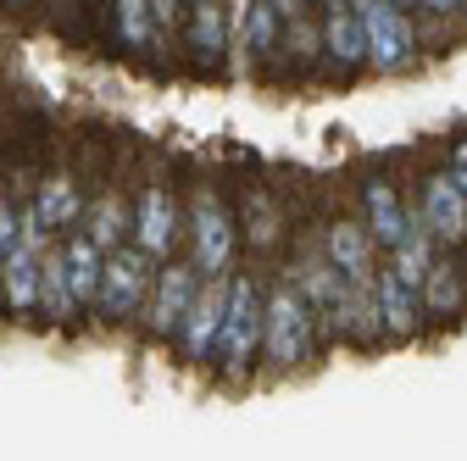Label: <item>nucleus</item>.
Here are the masks:
<instances>
[{"label": "nucleus", "instance_id": "obj_1", "mask_svg": "<svg viewBox=\"0 0 467 461\" xmlns=\"http://www.w3.org/2000/svg\"><path fill=\"white\" fill-rule=\"evenodd\" d=\"M262 351V290L251 272H234L228 278V301H223V323H217V344H212V362L228 384H240L251 373V356Z\"/></svg>", "mask_w": 467, "mask_h": 461}, {"label": "nucleus", "instance_id": "obj_2", "mask_svg": "<svg viewBox=\"0 0 467 461\" xmlns=\"http://www.w3.org/2000/svg\"><path fill=\"white\" fill-rule=\"evenodd\" d=\"M312 328H317V312L312 301L296 290V278H284L278 290L262 301V351L278 373L312 362Z\"/></svg>", "mask_w": 467, "mask_h": 461}, {"label": "nucleus", "instance_id": "obj_3", "mask_svg": "<svg viewBox=\"0 0 467 461\" xmlns=\"http://www.w3.org/2000/svg\"><path fill=\"white\" fill-rule=\"evenodd\" d=\"M150 272H156V261L140 251V245H117V251H106V261H100V290H95V317L106 323V328H117V323H134L140 317V306H145V290H150Z\"/></svg>", "mask_w": 467, "mask_h": 461}, {"label": "nucleus", "instance_id": "obj_4", "mask_svg": "<svg viewBox=\"0 0 467 461\" xmlns=\"http://www.w3.org/2000/svg\"><path fill=\"white\" fill-rule=\"evenodd\" d=\"M161 272H150V290H145V306H140V323L150 339H172L201 290V272L190 261H156Z\"/></svg>", "mask_w": 467, "mask_h": 461}, {"label": "nucleus", "instance_id": "obj_5", "mask_svg": "<svg viewBox=\"0 0 467 461\" xmlns=\"http://www.w3.org/2000/svg\"><path fill=\"white\" fill-rule=\"evenodd\" d=\"M184 234V217H179V200H172V190L161 179H150L129 211V245H140L150 261H167L172 245H179Z\"/></svg>", "mask_w": 467, "mask_h": 461}, {"label": "nucleus", "instance_id": "obj_6", "mask_svg": "<svg viewBox=\"0 0 467 461\" xmlns=\"http://www.w3.org/2000/svg\"><path fill=\"white\" fill-rule=\"evenodd\" d=\"M190 251H195V272L201 278H217V272H228V261H234V217H228V206L201 184L195 190V206H190Z\"/></svg>", "mask_w": 467, "mask_h": 461}, {"label": "nucleus", "instance_id": "obj_7", "mask_svg": "<svg viewBox=\"0 0 467 461\" xmlns=\"http://www.w3.org/2000/svg\"><path fill=\"white\" fill-rule=\"evenodd\" d=\"M362 34H368V67L379 73H400L412 62V23L395 0H373L362 6Z\"/></svg>", "mask_w": 467, "mask_h": 461}, {"label": "nucleus", "instance_id": "obj_8", "mask_svg": "<svg viewBox=\"0 0 467 461\" xmlns=\"http://www.w3.org/2000/svg\"><path fill=\"white\" fill-rule=\"evenodd\" d=\"M223 301H228V278L217 272V278H206L201 290H195V301H190V312H184V323H179V351H184V362L190 367H206L212 362V344H217V323H223Z\"/></svg>", "mask_w": 467, "mask_h": 461}, {"label": "nucleus", "instance_id": "obj_9", "mask_svg": "<svg viewBox=\"0 0 467 461\" xmlns=\"http://www.w3.org/2000/svg\"><path fill=\"white\" fill-rule=\"evenodd\" d=\"M34 217H39V228L56 240V234H67V228H78V217H84V184H78V172H67V167H50L45 179H39V190H34Z\"/></svg>", "mask_w": 467, "mask_h": 461}, {"label": "nucleus", "instance_id": "obj_10", "mask_svg": "<svg viewBox=\"0 0 467 461\" xmlns=\"http://www.w3.org/2000/svg\"><path fill=\"white\" fill-rule=\"evenodd\" d=\"M418 217H423V228L434 234V245H462L467 240V195L451 184V172H429V179H423Z\"/></svg>", "mask_w": 467, "mask_h": 461}, {"label": "nucleus", "instance_id": "obj_11", "mask_svg": "<svg viewBox=\"0 0 467 461\" xmlns=\"http://www.w3.org/2000/svg\"><path fill=\"white\" fill-rule=\"evenodd\" d=\"M39 251H45V245L17 240L12 256L0 261V306H6L12 323H28V317L39 312Z\"/></svg>", "mask_w": 467, "mask_h": 461}, {"label": "nucleus", "instance_id": "obj_12", "mask_svg": "<svg viewBox=\"0 0 467 461\" xmlns=\"http://www.w3.org/2000/svg\"><path fill=\"white\" fill-rule=\"evenodd\" d=\"M323 256H328L350 283H368V278L379 272V245H373V234H368V222H350V217L328 222V234H323Z\"/></svg>", "mask_w": 467, "mask_h": 461}, {"label": "nucleus", "instance_id": "obj_13", "mask_svg": "<svg viewBox=\"0 0 467 461\" xmlns=\"http://www.w3.org/2000/svg\"><path fill=\"white\" fill-rule=\"evenodd\" d=\"M228 39H234L228 6H217V0H190V12H184V50L195 56V62L201 67H223Z\"/></svg>", "mask_w": 467, "mask_h": 461}, {"label": "nucleus", "instance_id": "obj_14", "mask_svg": "<svg viewBox=\"0 0 467 461\" xmlns=\"http://www.w3.org/2000/svg\"><path fill=\"white\" fill-rule=\"evenodd\" d=\"M323 50L339 73H357L368 67V34H362V12L350 6V0H334L323 12Z\"/></svg>", "mask_w": 467, "mask_h": 461}, {"label": "nucleus", "instance_id": "obj_15", "mask_svg": "<svg viewBox=\"0 0 467 461\" xmlns=\"http://www.w3.org/2000/svg\"><path fill=\"white\" fill-rule=\"evenodd\" d=\"M328 328L339 339H357V344H379L384 339V323H379V306H373V290L368 283H345V290L328 301Z\"/></svg>", "mask_w": 467, "mask_h": 461}, {"label": "nucleus", "instance_id": "obj_16", "mask_svg": "<svg viewBox=\"0 0 467 461\" xmlns=\"http://www.w3.org/2000/svg\"><path fill=\"white\" fill-rule=\"evenodd\" d=\"M368 290H373V306H379V323H384V339H412L423 312H418V290H406V283L384 267L368 278Z\"/></svg>", "mask_w": 467, "mask_h": 461}, {"label": "nucleus", "instance_id": "obj_17", "mask_svg": "<svg viewBox=\"0 0 467 461\" xmlns=\"http://www.w3.org/2000/svg\"><path fill=\"white\" fill-rule=\"evenodd\" d=\"M39 317L50 328L78 323V306H73V290H67V267H62V240H50L39 251Z\"/></svg>", "mask_w": 467, "mask_h": 461}, {"label": "nucleus", "instance_id": "obj_18", "mask_svg": "<svg viewBox=\"0 0 467 461\" xmlns=\"http://www.w3.org/2000/svg\"><path fill=\"white\" fill-rule=\"evenodd\" d=\"M62 240V267H67V290H73V306L78 312H89L95 306V290H100V261H106V251L100 245H89L84 234H56Z\"/></svg>", "mask_w": 467, "mask_h": 461}, {"label": "nucleus", "instance_id": "obj_19", "mask_svg": "<svg viewBox=\"0 0 467 461\" xmlns=\"http://www.w3.org/2000/svg\"><path fill=\"white\" fill-rule=\"evenodd\" d=\"M362 206H368V234H373V245H395L406 228H412V211L400 206V195H395V184L389 179H368L362 184Z\"/></svg>", "mask_w": 467, "mask_h": 461}, {"label": "nucleus", "instance_id": "obj_20", "mask_svg": "<svg viewBox=\"0 0 467 461\" xmlns=\"http://www.w3.org/2000/svg\"><path fill=\"white\" fill-rule=\"evenodd\" d=\"M78 234L100 251H117L129 240V200L117 190H100L95 200H84V217H78Z\"/></svg>", "mask_w": 467, "mask_h": 461}, {"label": "nucleus", "instance_id": "obj_21", "mask_svg": "<svg viewBox=\"0 0 467 461\" xmlns=\"http://www.w3.org/2000/svg\"><path fill=\"white\" fill-rule=\"evenodd\" d=\"M418 295H423V312H429V317H456V312H462V278H456V267L434 256Z\"/></svg>", "mask_w": 467, "mask_h": 461}, {"label": "nucleus", "instance_id": "obj_22", "mask_svg": "<svg viewBox=\"0 0 467 461\" xmlns=\"http://www.w3.org/2000/svg\"><path fill=\"white\" fill-rule=\"evenodd\" d=\"M345 283H350V278H345V272H339L328 256H312V261H301V278H296V290L312 301V312H328V301L345 290Z\"/></svg>", "mask_w": 467, "mask_h": 461}, {"label": "nucleus", "instance_id": "obj_23", "mask_svg": "<svg viewBox=\"0 0 467 461\" xmlns=\"http://www.w3.org/2000/svg\"><path fill=\"white\" fill-rule=\"evenodd\" d=\"M278 23H284V17L267 6V0H251V6H245V17H240V28H234V34H245V45H256V50L267 56V50L278 45Z\"/></svg>", "mask_w": 467, "mask_h": 461}, {"label": "nucleus", "instance_id": "obj_24", "mask_svg": "<svg viewBox=\"0 0 467 461\" xmlns=\"http://www.w3.org/2000/svg\"><path fill=\"white\" fill-rule=\"evenodd\" d=\"M17 211H23V206H12L6 195H0V261H6L12 245H17Z\"/></svg>", "mask_w": 467, "mask_h": 461}, {"label": "nucleus", "instance_id": "obj_25", "mask_svg": "<svg viewBox=\"0 0 467 461\" xmlns=\"http://www.w3.org/2000/svg\"><path fill=\"white\" fill-rule=\"evenodd\" d=\"M451 184H456V190L467 195V139H462V145L451 150Z\"/></svg>", "mask_w": 467, "mask_h": 461}, {"label": "nucleus", "instance_id": "obj_26", "mask_svg": "<svg viewBox=\"0 0 467 461\" xmlns=\"http://www.w3.org/2000/svg\"><path fill=\"white\" fill-rule=\"evenodd\" d=\"M412 6H423L434 17H451V12H462V0H412Z\"/></svg>", "mask_w": 467, "mask_h": 461}, {"label": "nucleus", "instance_id": "obj_27", "mask_svg": "<svg viewBox=\"0 0 467 461\" xmlns=\"http://www.w3.org/2000/svg\"><path fill=\"white\" fill-rule=\"evenodd\" d=\"M223 6H228V23L240 28V17H245V6H251V0H223Z\"/></svg>", "mask_w": 467, "mask_h": 461}, {"label": "nucleus", "instance_id": "obj_28", "mask_svg": "<svg viewBox=\"0 0 467 461\" xmlns=\"http://www.w3.org/2000/svg\"><path fill=\"white\" fill-rule=\"evenodd\" d=\"M6 6H17V12H23V6H34V0H6Z\"/></svg>", "mask_w": 467, "mask_h": 461}, {"label": "nucleus", "instance_id": "obj_29", "mask_svg": "<svg viewBox=\"0 0 467 461\" xmlns=\"http://www.w3.org/2000/svg\"><path fill=\"white\" fill-rule=\"evenodd\" d=\"M350 6H357V12H362V6H373V0H350Z\"/></svg>", "mask_w": 467, "mask_h": 461}, {"label": "nucleus", "instance_id": "obj_30", "mask_svg": "<svg viewBox=\"0 0 467 461\" xmlns=\"http://www.w3.org/2000/svg\"><path fill=\"white\" fill-rule=\"evenodd\" d=\"M395 6H412V0H395Z\"/></svg>", "mask_w": 467, "mask_h": 461}, {"label": "nucleus", "instance_id": "obj_31", "mask_svg": "<svg viewBox=\"0 0 467 461\" xmlns=\"http://www.w3.org/2000/svg\"><path fill=\"white\" fill-rule=\"evenodd\" d=\"M184 6H190V0H184Z\"/></svg>", "mask_w": 467, "mask_h": 461}, {"label": "nucleus", "instance_id": "obj_32", "mask_svg": "<svg viewBox=\"0 0 467 461\" xmlns=\"http://www.w3.org/2000/svg\"><path fill=\"white\" fill-rule=\"evenodd\" d=\"M462 12H467V6H462Z\"/></svg>", "mask_w": 467, "mask_h": 461}]
</instances>
